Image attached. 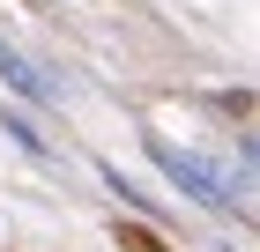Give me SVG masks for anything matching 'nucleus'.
Masks as SVG:
<instances>
[{
	"mask_svg": "<svg viewBox=\"0 0 260 252\" xmlns=\"http://www.w3.org/2000/svg\"><path fill=\"white\" fill-rule=\"evenodd\" d=\"M141 156L156 163L171 186H179L193 208H208V215H245V200H238V178L223 171V163H208V156H193V149H179V141H164V134H141Z\"/></svg>",
	"mask_w": 260,
	"mask_h": 252,
	"instance_id": "obj_1",
	"label": "nucleus"
},
{
	"mask_svg": "<svg viewBox=\"0 0 260 252\" xmlns=\"http://www.w3.org/2000/svg\"><path fill=\"white\" fill-rule=\"evenodd\" d=\"M0 82H8L22 104H38V112H52V104H60V82H52V75H38L22 52H0Z\"/></svg>",
	"mask_w": 260,
	"mask_h": 252,
	"instance_id": "obj_2",
	"label": "nucleus"
},
{
	"mask_svg": "<svg viewBox=\"0 0 260 252\" xmlns=\"http://www.w3.org/2000/svg\"><path fill=\"white\" fill-rule=\"evenodd\" d=\"M0 134L15 141L22 156H38V163H52V141L38 134V119H30V112H0Z\"/></svg>",
	"mask_w": 260,
	"mask_h": 252,
	"instance_id": "obj_3",
	"label": "nucleus"
},
{
	"mask_svg": "<svg viewBox=\"0 0 260 252\" xmlns=\"http://www.w3.org/2000/svg\"><path fill=\"white\" fill-rule=\"evenodd\" d=\"M97 178H104V186H112V193L126 200V208H156V200H149V193H141V186H134V178L119 171V163H97Z\"/></svg>",
	"mask_w": 260,
	"mask_h": 252,
	"instance_id": "obj_4",
	"label": "nucleus"
},
{
	"mask_svg": "<svg viewBox=\"0 0 260 252\" xmlns=\"http://www.w3.org/2000/svg\"><path fill=\"white\" fill-rule=\"evenodd\" d=\"M238 163L260 178V134H253V126H238Z\"/></svg>",
	"mask_w": 260,
	"mask_h": 252,
	"instance_id": "obj_5",
	"label": "nucleus"
}]
</instances>
